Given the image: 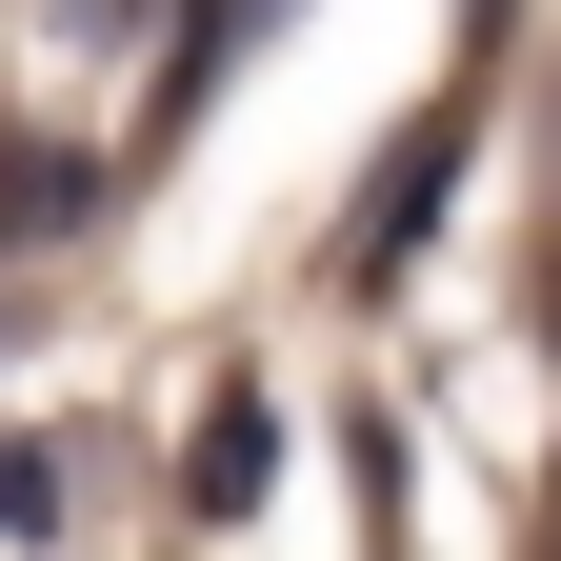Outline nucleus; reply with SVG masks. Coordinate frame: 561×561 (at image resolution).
<instances>
[{
  "label": "nucleus",
  "instance_id": "obj_1",
  "mask_svg": "<svg viewBox=\"0 0 561 561\" xmlns=\"http://www.w3.org/2000/svg\"><path fill=\"white\" fill-rule=\"evenodd\" d=\"M261 481H280V401H261V381H221V401H201V442H181V502H201V522H241Z\"/></svg>",
  "mask_w": 561,
  "mask_h": 561
},
{
  "label": "nucleus",
  "instance_id": "obj_2",
  "mask_svg": "<svg viewBox=\"0 0 561 561\" xmlns=\"http://www.w3.org/2000/svg\"><path fill=\"white\" fill-rule=\"evenodd\" d=\"M442 161H461V121H401V161H381V201H362V241H341L362 280H381V261H401L421 221H442Z\"/></svg>",
  "mask_w": 561,
  "mask_h": 561
},
{
  "label": "nucleus",
  "instance_id": "obj_3",
  "mask_svg": "<svg viewBox=\"0 0 561 561\" xmlns=\"http://www.w3.org/2000/svg\"><path fill=\"white\" fill-rule=\"evenodd\" d=\"M261 21H280V0H181V60H161V121H201V101H221L241 60H261Z\"/></svg>",
  "mask_w": 561,
  "mask_h": 561
},
{
  "label": "nucleus",
  "instance_id": "obj_4",
  "mask_svg": "<svg viewBox=\"0 0 561 561\" xmlns=\"http://www.w3.org/2000/svg\"><path fill=\"white\" fill-rule=\"evenodd\" d=\"M60 221H81V161L0 121V261H21V241H60Z\"/></svg>",
  "mask_w": 561,
  "mask_h": 561
},
{
  "label": "nucleus",
  "instance_id": "obj_5",
  "mask_svg": "<svg viewBox=\"0 0 561 561\" xmlns=\"http://www.w3.org/2000/svg\"><path fill=\"white\" fill-rule=\"evenodd\" d=\"M41 522H60V461H41V442H0V541H41Z\"/></svg>",
  "mask_w": 561,
  "mask_h": 561
}]
</instances>
